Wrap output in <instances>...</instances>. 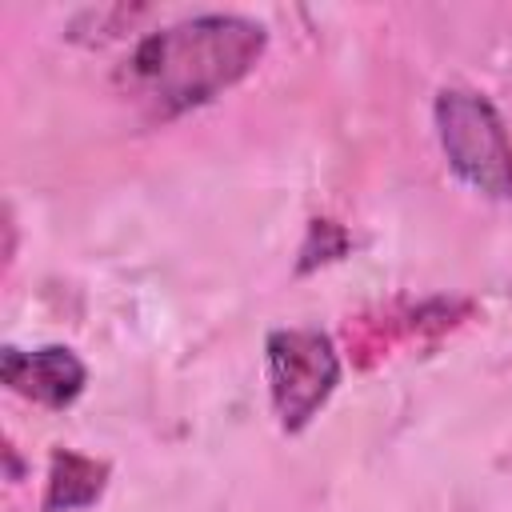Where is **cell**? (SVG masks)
<instances>
[{"instance_id": "obj_1", "label": "cell", "mask_w": 512, "mask_h": 512, "mask_svg": "<svg viewBox=\"0 0 512 512\" xmlns=\"http://www.w3.org/2000/svg\"><path fill=\"white\" fill-rule=\"evenodd\" d=\"M268 48L264 24L232 12L148 32L116 68V92L144 120L184 116L240 84Z\"/></svg>"}, {"instance_id": "obj_2", "label": "cell", "mask_w": 512, "mask_h": 512, "mask_svg": "<svg viewBox=\"0 0 512 512\" xmlns=\"http://www.w3.org/2000/svg\"><path fill=\"white\" fill-rule=\"evenodd\" d=\"M432 116L448 168L468 188L492 200H512V140L492 100L472 88H444Z\"/></svg>"}, {"instance_id": "obj_3", "label": "cell", "mask_w": 512, "mask_h": 512, "mask_svg": "<svg viewBox=\"0 0 512 512\" xmlns=\"http://www.w3.org/2000/svg\"><path fill=\"white\" fill-rule=\"evenodd\" d=\"M272 412L284 432H304L340 384V356L320 328H276L264 340Z\"/></svg>"}, {"instance_id": "obj_4", "label": "cell", "mask_w": 512, "mask_h": 512, "mask_svg": "<svg viewBox=\"0 0 512 512\" xmlns=\"http://www.w3.org/2000/svg\"><path fill=\"white\" fill-rule=\"evenodd\" d=\"M0 380L24 400H36L44 408H68L84 392L88 368L80 364V356L72 348H60V344H48L36 352L4 348Z\"/></svg>"}, {"instance_id": "obj_5", "label": "cell", "mask_w": 512, "mask_h": 512, "mask_svg": "<svg viewBox=\"0 0 512 512\" xmlns=\"http://www.w3.org/2000/svg\"><path fill=\"white\" fill-rule=\"evenodd\" d=\"M108 484V464L56 448L48 460V488H44V512H80L100 500Z\"/></svg>"}]
</instances>
